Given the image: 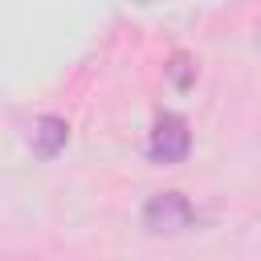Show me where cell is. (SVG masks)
<instances>
[{
  "label": "cell",
  "mask_w": 261,
  "mask_h": 261,
  "mask_svg": "<svg viewBox=\"0 0 261 261\" xmlns=\"http://www.w3.org/2000/svg\"><path fill=\"white\" fill-rule=\"evenodd\" d=\"M139 4H151V0H139Z\"/></svg>",
  "instance_id": "obj_5"
},
{
  "label": "cell",
  "mask_w": 261,
  "mask_h": 261,
  "mask_svg": "<svg viewBox=\"0 0 261 261\" xmlns=\"http://www.w3.org/2000/svg\"><path fill=\"white\" fill-rule=\"evenodd\" d=\"M65 143H69V122H65L61 114H41V118L33 122V130H29V151H33L37 159L61 155Z\"/></svg>",
  "instance_id": "obj_3"
},
{
  "label": "cell",
  "mask_w": 261,
  "mask_h": 261,
  "mask_svg": "<svg viewBox=\"0 0 261 261\" xmlns=\"http://www.w3.org/2000/svg\"><path fill=\"white\" fill-rule=\"evenodd\" d=\"M163 69H167V82H171L179 94H188V90L196 86V57H192V53H184V49H179V53H171Z\"/></svg>",
  "instance_id": "obj_4"
},
{
  "label": "cell",
  "mask_w": 261,
  "mask_h": 261,
  "mask_svg": "<svg viewBox=\"0 0 261 261\" xmlns=\"http://www.w3.org/2000/svg\"><path fill=\"white\" fill-rule=\"evenodd\" d=\"M188 151H192V130H188L184 114L163 110V114L151 122V135H147V159L171 167V163H184Z\"/></svg>",
  "instance_id": "obj_2"
},
{
  "label": "cell",
  "mask_w": 261,
  "mask_h": 261,
  "mask_svg": "<svg viewBox=\"0 0 261 261\" xmlns=\"http://www.w3.org/2000/svg\"><path fill=\"white\" fill-rule=\"evenodd\" d=\"M192 224H196V208H192V200L184 192L167 188V192L147 196V204H143V228L151 237H179Z\"/></svg>",
  "instance_id": "obj_1"
}]
</instances>
